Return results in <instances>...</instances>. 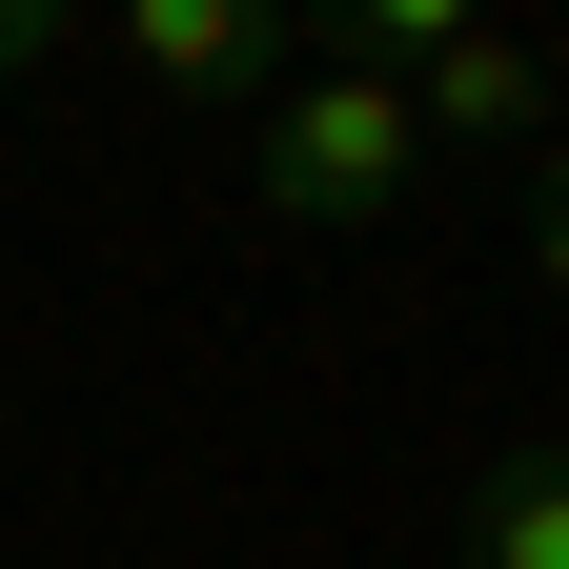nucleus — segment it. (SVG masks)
<instances>
[{
	"instance_id": "1",
	"label": "nucleus",
	"mask_w": 569,
	"mask_h": 569,
	"mask_svg": "<svg viewBox=\"0 0 569 569\" xmlns=\"http://www.w3.org/2000/svg\"><path fill=\"white\" fill-rule=\"evenodd\" d=\"M244 203L264 224H407L427 203V122H407V82H367V61H284L264 82V122H244Z\"/></svg>"
},
{
	"instance_id": "2",
	"label": "nucleus",
	"mask_w": 569,
	"mask_h": 569,
	"mask_svg": "<svg viewBox=\"0 0 569 569\" xmlns=\"http://www.w3.org/2000/svg\"><path fill=\"white\" fill-rule=\"evenodd\" d=\"M102 41H122L163 102H244V82H284V21H264V0H122Z\"/></svg>"
},
{
	"instance_id": "3",
	"label": "nucleus",
	"mask_w": 569,
	"mask_h": 569,
	"mask_svg": "<svg viewBox=\"0 0 569 569\" xmlns=\"http://www.w3.org/2000/svg\"><path fill=\"white\" fill-rule=\"evenodd\" d=\"M407 122H427V163H448V142H549V61L488 41V21H448L407 61Z\"/></svg>"
},
{
	"instance_id": "4",
	"label": "nucleus",
	"mask_w": 569,
	"mask_h": 569,
	"mask_svg": "<svg viewBox=\"0 0 569 569\" xmlns=\"http://www.w3.org/2000/svg\"><path fill=\"white\" fill-rule=\"evenodd\" d=\"M448 569H569V427H529V448H488V468H468Z\"/></svg>"
},
{
	"instance_id": "5",
	"label": "nucleus",
	"mask_w": 569,
	"mask_h": 569,
	"mask_svg": "<svg viewBox=\"0 0 569 569\" xmlns=\"http://www.w3.org/2000/svg\"><path fill=\"white\" fill-rule=\"evenodd\" d=\"M529 264H549V306H569V142L529 163Z\"/></svg>"
},
{
	"instance_id": "6",
	"label": "nucleus",
	"mask_w": 569,
	"mask_h": 569,
	"mask_svg": "<svg viewBox=\"0 0 569 569\" xmlns=\"http://www.w3.org/2000/svg\"><path fill=\"white\" fill-rule=\"evenodd\" d=\"M82 21H61V0H0V61H61Z\"/></svg>"
}]
</instances>
